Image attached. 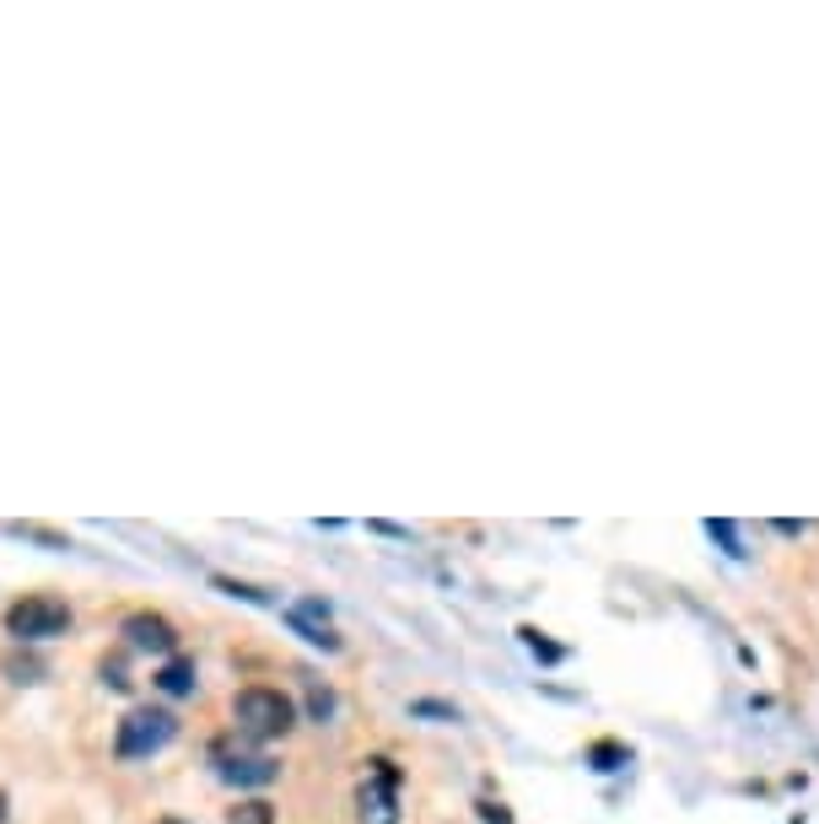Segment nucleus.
Returning a JSON list of instances; mask_svg holds the SVG:
<instances>
[{
	"instance_id": "8",
	"label": "nucleus",
	"mask_w": 819,
	"mask_h": 824,
	"mask_svg": "<svg viewBox=\"0 0 819 824\" xmlns=\"http://www.w3.org/2000/svg\"><path fill=\"white\" fill-rule=\"evenodd\" d=\"M157 690H162V696H194V663L190 657H168V663H162V674H157Z\"/></svg>"
},
{
	"instance_id": "12",
	"label": "nucleus",
	"mask_w": 819,
	"mask_h": 824,
	"mask_svg": "<svg viewBox=\"0 0 819 824\" xmlns=\"http://www.w3.org/2000/svg\"><path fill=\"white\" fill-rule=\"evenodd\" d=\"M232 824H275V809L270 803H243V809H232Z\"/></svg>"
},
{
	"instance_id": "1",
	"label": "nucleus",
	"mask_w": 819,
	"mask_h": 824,
	"mask_svg": "<svg viewBox=\"0 0 819 824\" xmlns=\"http://www.w3.org/2000/svg\"><path fill=\"white\" fill-rule=\"evenodd\" d=\"M179 733V717L162 711V706H135L125 722H120V739H114V755L120 760H146L157 749H168Z\"/></svg>"
},
{
	"instance_id": "7",
	"label": "nucleus",
	"mask_w": 819,
	"mask_h": 824,
	"mask_svg": "<svg viewBox=\"0 0 819 824\" xmlns=\"http://www.w3.org/2000/svg\"><path fill=\"white\" fill-rule=\"evenodd\" d=\"M125 636L135 652H157V657H173V652H179V631H173L162 615H129Z\"/></svg>"
},
{
	"instance_id": "13",
	"label": "nucleus",
	"mask_w": 819,
	"mask_h": 824,
	"mask_svg": "<svg viewBox=\"0 0 819 824\" xmlns=\"http://www.w3.org/2000/svg\"><path fill=\"white\" fill-rule=\"evenodd\" d=\"M308 711H314V722H329V717H334V696L318 690V685H308Z\"/></svg>"
},
{
	"instance_id": "4",
	"label": "nucleus",
	"mask_w": 819,
	"mask_h": 824,
	"mask_svg": "<svg viewBox=\"0 0 819 824\" xmlns=\"http://www.w3.org/2000/svg\"><path fill=\"white\" fill-rule=\"evenodd\" d=\"M394 787H399V770H394L388 760H373L362 792H356V820L362 824H399V798H394Z\"/></svg>"
},
{
	"instance_id": "16",
	"label": "nucleus",
	"mask_w": 819,
	"mask_h": 824,
	"mask_svg": "<svg viewBox=\"0 0 819 824\" xmlns=\"http://www.w3.org/2000/svg\"><path fill=\"white\" fill-rule=\"evenodd\" d=\"M16 534H22V539H38V545H55V550H65V534H49V528H33V523H27V528H16Z\"/></svg>"
},
{
	"instance_id": "11",
	"label": "nucleus",
	"mask_w": 819,
	"mask_h": 824,
	"mask_svg": "<svg viewBox=\"0 0 819 824\" xmlns=\"http://www.w3.org/2000/svg\"><path fill=\"white\" fill-rule=\"evenodd\" d=\"M588 760H593V770H621L630 755L621 749V744H593V749H588Z\"/></svg>"
},
{
	"instance_id": "5",
	"label": "nucleus",
	"mask_w": 819,
	"mask_h": 824,
	"mask_svg": "<svg viewBox=\"0 0 819 824\" xmlns=\"http://www.w3.org/2000/svg\"><path fill=\"white\" fill-rule=\"evenodd\" d=\"M286 626L303 636L308 646L340 652V636H334V626H329V604H323V598H297V604L286 609Z\"/></svg>"
},
{
	"instance_id": "15",
	"label": "nucleus",
	"mask_w": 819,
	"mask_h": 824,
	"mask_svg": "<svg viewBox=\"0 0 819 824\" xmlns=\"http://www.w3.org/2000/svg\"><path fill=\"white\" fill-rule=\"evenodd\" d=\"M410 711H416V717H442V722H458V706H442V700H416Z\"/></svg>"
},
{
	"instance_id": "14",
	"label": "nucleus",
	"mask_w": 819,
	"mask_h": 824,
	"mask_svg": "<svg viewBox=\"0 0 819 824\" xmlns=\"http://www.w3.org/2000/svg\"><path fill=\"white\" fill-rule=\"evenodd\" d=\"M216 587H221V593H232V598H249V604H270V593L243 587V582H232V576H216Z\"/></svg>"
},
{
	"instance_id": "10",
	"label": "nucleus",
	"mask_w": 819,
	"mask_h": 824,
	"mask_svg": "<svg viewBox=\"0 0 819 824\" xmlns=\"http://www.w3.org/2000/svg\"><path fill=\"white\" fill-rule=\"evenodd\" d=\"M523 646H528V652H534V657H539V663H561V657H567V646H556V641H545V636L534 631V626H523Z\"/></svg>"
},
{
	"instance_id": "17",
	"label": "nucleus",
	"mask_w": 819,
	"mask_h": 824,
	"mask_svg": "<svg viewBox=\"0 0 819 824\" xmlns=\"http://www.w3.org/2000/svg\"><path fill=\"white\" fill-rule=\"evenodd\" d=\"M168 824H184V820H168Z\"/></svg>"
},
{
	"instance_id": "9",
	"label": "nucleus",
	"mask_w": 819,
	"mask_h": 824,
	"mask_svg": "<svg viewBox=\"0 0 819 824\" xmlns=\"http://www.w3.org/2000/svg\"><path fill=\"white\" fill-rule=\"evenodd\" d=\"M706 539H717V545H723V556H733V561H744V556H750V550H744V539H739V528H733L728 517H712V523H706Z\"/></svg>"
},
{
	"instance_id": "2",
	"label": "nucleus",
	"mask_w": 819,
	"mask_h": 824,
	"mask_svg": "<svg viewBox=\"0 0 819 824\" xmlns=\"http://www.w3.org/2000/svg\"><path fill=\"white\" fill-rule=\"evenodd\" d=\"M232 717H238V733L243 739H281L286 728H292V700L281 696V690H264V685H249V690H238L232 700Z\"/></svg>"
},
{
	"instance_id": "3",
	"label": "nucleus",
	"mask_w": 819,
	"mask_h": 824,
	"mask_svg": "<svg viewBox=\"0 0 819 824\" xmlns=\"http://www.w3.org/2000/svg\"><path fill=\"white\" fill-rule=\"evenodd\" d=\"M5 631L16 636V641H49V636L70 631V609H65L60 598L33 593V598H22V604L5 609Z\"/></svg>"
},
{
	"instance_id": "6",
	"label": "nucleus",
	"mask_w": 819,
	"mask_h": 824,
	"mask_svg": "<svg viewBox=\"0 0 819 824\" xmlns=\"http://www.w3.org/2000/svg\"><path fill=\"white\" fill-rule=\"evenodd\" d=\"M216 765H221V776H227V781H238V787H264V781H275V760H270V755H259V749L216 744Z\"/></svg>"
}]
</instances>
